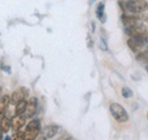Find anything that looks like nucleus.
I'll list each match as a JSON object with an SVG mask.
<instances>
[{"label":"nucleus","instance_id":"obj_1","mask_svg":"<svg viewBox=\"0 0 148 140\" xmlns=\"http://www.w3.org/2000/svg\"><path fill=\"white\" fill-rule=\"evenodd\" d=\"M123 10L131 14H141L148 9V3L145 0H127L120 2Z\"/></svg>","mask_w":148,"mask_h":140},{"label":"nucleus","instance_id":"obj_2","mask_svg":"<svg viewBox=\"0 0 148 140\" xmlns=\"http://www.w3.org/2000/svg\"><path fill=\"white\" fill-rule=\"evenodd\" d=\"M110 110H111L112 116L120 123H124L129 120V115L128 112L125 110V108L122 105H120L119 103H112L110 106Z\"/></svg>","mask_w":148,"mask_h":140},{"label":"nucleus","instance_id":"obj_3","mask_svg":"<svg viewBox=\"0 0 148 140\" xmlns=\"http://www.w3.org/2000/svg\"><path fill=\"white\" fill-rule=\"evenodd\" d=\"M40 121L39 120H32L26 124L24 130V139L25 140H33L36 139L40 133Z\"/></svg>","mask_w":148,"mask_h":140},{"label":"nucleus","instance_id":"obj_4","mask_svg":"<svg viewBox=\"0 0 148 140\" xmlns=\"http://www.w3.org/2000/svg\"><path fill=\"white\" fill-rule=\"evenodd\" d=\"M125 34H128L129 36H146L147 33V27L145 26V24L136 23L132 25H128L124 29Z\"/></svg>","mask_w":148,"mask_h":140},{"label":"nucleus","instance_id":"obj_5","mask_svg":"<svg viewBox=\"0 0 148 140\" xmlns=\"http://www.w3.org/2000/svg\"><path fill=\"white\" fill-rule=\"evenodd\" d=\"M146 36H130V39L128 40L129 48L134 54L141 51L146 47Z\"/></svg>","mask_w":148,"mask_h":140},{"label":"nucleus","instance_id":"obj_6","mask_svg":"<svg viewBox=\"0 0 148 140\" xmlns=\"http://www.w3.org/2000/svg\"><path fill=\"white\" fill-rule=\"evenodd\" d=\"M37 108H38V100L37 98H31L27 104H26V109H25V113L23 114L26 119H30V117H33L37 113Z\"/></svg>","mask_w":148,"mask_h":140},{"label":"nucleus","instance_id":"obj_7","mask_svg":"<svg viewBox=\"0 0 148 140\" xmlns=\"http://www.w3.org/2000/svg\"><path fill=\"white\" fill-rule=\"evenodd\" d=\"M27 96V90L24 88H19L17 90H15L13 92V95L10 96V103L12 104H17L19 100L25 99V97Z\"/></svg>","mask_w":148,"mask_h":140},{"label":"nucleus","instance_id":"obj_8","mask_svg":"<svg viewBox=\"0 0 148 140\" xmlns=\"http://www.w3.org/2000/svg\"><path fill=\"white\" fill-rule=\"evenodd\" d=\"M25 121H26V117L25 116H23V115H15V117H13V120H10L13 131L15 132V131L21 130L24 126Z\"/></svg>","mask_w":148,"mask_h":140},{"label":"nucleus","instance_id":"obj_9","mask_svg":"<svg viewBox=\"0 0 148 140\" xmlns=\"http://www.w3.org/2000/svg\"><path fill=\"white\" fill-rule=\"evenodd\" d=\"M143 19V16H139L138 14H133V15H123L122 16V22L124 24V26L132 25L136 23H139Z\"/></svg>","mask_w":148,"mask_h":140},{"label":"nucleus","instance_id":"obj_10","mask_svg":"<svg viewBox=\"0 0 148 140\" xmlns=\"http://www.w3.org/2000/svg\"><path fill=\"white\" fill-rule=\"evenodd\" d=\"M9 103H10V96H8V95L1 96V98H0V116H2L5 114Z\"/></svg>","mask_w":148,"mask_h":140},{"label":"nucleus","instance_id":"obj_11","mask_svg":"<svg viewBox=\"0 0 148 140\" xmlns=\"http://www.w3.org/2000/svg\"><path fill=\"white\" fill-rule=\"evenodd\" d=\"M96 15H97V18H98L101 23H105V22H106V16H105V5H104V2H99V5L97 6Z\"/></svg>","mask_w":148,"mask_h":140},{"label":"nucleus","instance_id":"obj_12","mask_svg":"<svg viewBox=\"0 0 148 140\" xmlns=\"http://www.w3.org/2000/svg\"><path fill=\"white\" fill-rule=\"evenodd\" d=\"M57 132H58V126L57 125H48L43 129L45 138H53Z\"/></svg>","mask_w":148,"mask_h":140},{"label":"nucleus","instance_id":"obj_13","mask_svg":"<svg viewBox=\"0 0 148 140\" xmlns=\"http://www.w3.org/2000/svg\"><path fill=\"white\" fill-rule=\"evenodd\" d=\"M26 104L27 102L25 99L23 100H19L17 104H15V115H23L25 113V109H26Z\"/></svg>","mask_w":148,"mask_h":140},{"label":"nucleus","instance_id":"obj_14","mask_svg":"<svg viewBox=\"0 0 148 140\" xmlns=\"http://www.w3.org/2000/svg\"><path fill=\"white\" fill-rule=\"evenodd\" d=\"M0 126H1V130H2V132L3 133H7L9 130H10V128H12V122H10V120L8 119V117H2L1 119V121H0Z\"/></svg>","mask_w":148,"mask_h":140},{"label":"nucleus","instance_id":"obj_15","mask_svg":"<svg viewBox=\"0 0 148 140\" xmlns=\"http://www.w3.org/2000/svg\"><path fill=\"white\" fill-rule=\"evenodd\" d=\"M136 59L140 63H148V49L147 50H141L139 53H137V56H136Z\"/></svg>","mask_w":148,"mask_h":140},{"label":"nucleus","instance_id":"obj_16","mask_svg":"<svg viewBox=\"0 0 148 140\" xmlns=\"http://www.w3.org/2000/svg\"><path fill=\"white\" fill-rule=\"evenodd\" d=\"M122 96L125 98V99H128V98H131L132 96H133V92H132V90L128 87H123L122 88Z\"/></svg>","mask_w":148,"mask_h":140},{"label":"nucleus","instance_id":"obj_17","mask_svg":"<svg viewBox=\"0 0 148 140\" xmlns=\"http://www.w3.org/2000/svg\"><path fill=\"white\" fill-rule=\"evenodd\" d=\"M13 138L15 140H23L24 139V131H15V133H14V136H13Z\"/></svg>","mask_w":148,"mask_h":140},{"label":"nucleus","instance_id":"obj_18","mask_svg":"<svg viewBox=\"0 0 148 140\" xmlns=\"http://www.w3.org/2000/svg\"><path fill=\"white\" fill-rule=\"evenodd\" d=\"M2 135H3V132H2V130H1V126H0V139H2Z\"/></svg>","mask_w":148,"mask_h":140},{"label":"nucleus","instance_id":"obj_19","mask_svg":"<svg viewBox=\"0 0 148 140\" xmlns=\"http://www.w3.org/2000/svg\"><path fill=\"white\" fill-rule=\"evenodd\" d=\"M146 47H148V34L146 36Z\"/></svg>","mask_w":148,"mask_h":140},{"label":"nucleus","instance_id":"obj_20","mask_svg":"<svg viewBox=\"0 0 148 140\" xmlns=\"http://www.w3.org/2000/svg\"><path fill=\"white\" fill-rule=\"evenodd\" d=\"M143 19H145V21H146V22H148V16H146V17H145V16H144V17H143Z\"/></svg>","mask_w":148,"mask_h":140},{"label":"nucleus","instance_id":"obj_21","mask_svg":"<svg viewBox=\"0 0 148 140\" xmlns=\"http://www.w3.org/2000/svg\"><path fill=\"white\" fill-rule=\"evenodd\" d=\"M1 93H2V89H1V87H0V97H1Z\"/></svg>","mask_w":148,"mask_h":140},{"label":"nucleus","instance_id":"obj_22","mask_svg":"<svg viewBox=\"0 0 148 140\" xmlns=\"http://www.w3.org/2000/svg\"><path fill=\"white\" fill-rule=\"evenodd\" d=\"M90 1H91V2H93V1H95V0H90Z\"/></svg>","mask_w":148,"mask_h":140},{"label":"nucleus","instance_id":"obj_23","mask_svg":"<svg viewBox=\"0 0 148 140\" xmlns=\"http://www.w3.org/2000/svg\"><path fill=\"white\" fill-rule=\"evenodd\" d=\"M147 120H148V112H147Z\"/></svg>","mask_w":148,"mask_h":140}]
</instances>
